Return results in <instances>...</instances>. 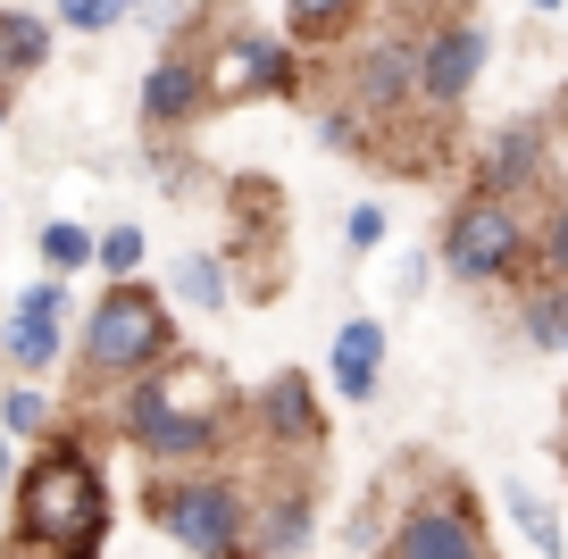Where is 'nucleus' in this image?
I'll return each instance as SVG.
<instances>
[{
  "label": "nucleus",
  "mask_w": 568,
  "mask_h": 559,
  "mask_svg": "<svg viewBox=\"0 0 568 559\" xmlns=\"http://www.w3.org/2000/svg\"><path fill=\"white\" fill-rule=\"evenodd\" d=\"M109 535V485L84 459V443H51L18 476V542L34 559H92Z\"/></svg>",
  "instance_id": "nucleus-1"
},
{
  "label": "nucleus",
  "mask_w": 568,
  "mask_h": 559,
  "mask_svg": "<svg viewBox=\"0 0 568 559\" xmlns=\"http://www.w3.org/2000/svg\"><path fill=\"white\" fill-rule=\"evenodd\" d=\"M151 518L184 542L193 559H251L260 518L243 509V492L226 476H176V485H151Z\"/></svg>",
  "instance_id": "nucleus-2"
},
{
  "label": "nucleus",
  "mask_w": 568,
  "mask_h": 559,
  "mask_svg": "<svg viewBox=\"0 0 568 559\" xmlns=\"http://www.w3.org/2000/svg\"><path fill=\"white\" fill-rule=\"evenodd\" d=\"M527 251H535V234H527V217H518V201L468 193V201H452L435 260H444L460 284H501V276L527 267Z\"/></svg>",
  "instance_id": "nucleus-3"
},
{
  "label": "nucleus",
  "mask_w": 568,
  "mask_h": 559,
  "mask_svg": "<svg viewBox=\"0 0 568 559\" xmlns=\"http://www.w3.org/2000/svg\"><path fill=\"white\" fill-rule=\"evenodd\" d=\"M168 350H176V326H168V309L142 293V284H118V293L84 317V367L92 376H125V385H134Z\"/></svg>",
  "instance_id": "nucleus-4"
},
{
  "label": "nucleus",
  "mask_w": 568,
  "mask_h": 559,
  "mask_svg": "<svg viewBox=\"0 0 568 559\" xmlns=\"http://www.w3.org/2000/svg\"><path fill=\"white\" fill-rule=\"evenodd\" d=\"M385 559H494V551H485V526H477L468 492H426L418 509H402Z\"/></svg>",
  "instance_id": "nucleus-5"
},
{
  "label": "nucleus",
  "mask_w": 568,
  "mask_h": 559,
  "mask_svg": "<svg viewBox=\"0 0 568 559\" xmlns=\"http://www.w3.org/2000/svg\"><path fill=\"white\" fill-rule=\"evenodd\" d=\"M418 68H426V109H460L468 92H477V75H485V26L444 18L418 42Z\"/></svg>",
  "instance_id": "nucleus-6"
},
{
  "label": "nucleus",
  "mask_w": 568,
  "mask_h": 559,
  "mask_svg": "<svg viewBox=\"0 0 568 559\" xmlns=\"http://www.w3.org/2000/svg\"><path fill=\"white\" fill-rule=\"evenodd\" d=\"M59 334H68V284L42 276L34 293H18V309H9V326H0V350H9V367H51L59 359Z\"/></svg>",
  "instance_id": "nucleus-7"
},
{
  "label": "nucleus",
  "mask_w": 568,
  "mask_h": 559,
  "mask_svg": "<svg viewBox=\"0 0 568 559\" xmlns=\"http://www.w3.org/2000/svg\"><path fill=\"white\" fill-rule=\"evenodd\" d=\"M210 68V101H251V92H293V51L267 34H234L217 59H201Z\"/></svg>",
  "instance_id": "nucleus-8"
},
{
  "label": "nucleus",
  "mask_w": 568,
  "mask_h": 559,
  "mask_svg": "<svg viewBox=\"0 0 568 559\" xmlns=\"http://www.w3.org/2000/svg\"><path fill=\"white\" fill-rule=\"evenodd\" d=\"M544 167H551V125H544V118H518V125H501V134H494V151H485V184H477V193L518 201L527 184H544Z\"/></svg>",
  "instance_id": "nucleus-9"
},
{
  "label": "nucleus",
  "mask_w": 568,
  "mask_h": 559,
  "mask_svg": "<svg viewBox=\"0 0 568 559\" xmlns=\"http://www.w3.org/2000/svg\"><path fill=\"white\" fill-rule=\"evenodd\" d=\"M260 435L267 443H293V451L326 443V409H318V393H310L302 367H276V376L260 385Z\"/></svg>",
  "instance_id": "nucleus-10"
},
{
  "label": "nucleus",
  "mask_w": 568,
  "mask_h": 559,
  "mask_svg": "<svg viewBox=\"0 0 568 559\" xmlns=\"http://www.w3.org/2000/svg\"><path fill=\"white\" fill-rule=\"evenodd\" d=\"M426 92V68H418V42H376L368 68H359V118H393V109Z\"/></svg>",
  "instance_id": "nucleus-11"
},
{
  "label": "nucleus",
  "mask_w": 568,
  "mask_h": 559,
  "mask_svg": "<svg viewBox=\"0 0 568 559\" xmlns=\"http://www.w3.org/2000/svg\"><path fill=\"white\" fill-rule=\"evenodd\" d=\"M376 367H385V326H376V317H343L326 385H335L343 402H376Z\"/></svg>",
  "instance_id": "nucleus-12"
},
{
  "label": "nucleus",
  "mask_w": 568,
  "mask_h": 559,
  "mask_svg": "<svg viewBox=\"0 0 568 559\" xmlns=\"http://www.w3.org/2000/svg\"><path fill=\"white\" fill-rule=\"evenodd\" d=\"M201 101H210V68L201 59H160V68L142 75V118L151 125H184Z\"/></svg>",
  "instance_id": "nucleus-13"
},
{
  "label": "nucleus",
  "mask_w": 568,
  "mask_h": 559,
  "mask_svg": "<svg viewBox=\"0 0 568 559\" xmlns=\"http://www.w3.org/2000/svg\"><path fill=\"white\" fill-rule=\"evenodd\" d=\"M142 451H151V459H176V468L210 459V451H217V409H193V402H184V385H176V409L142 435Z\"/></svg>",
  "instance_id": "nucleus-14"
},
{
  "label": "nucleus",
  "mask_w": 568,
  "mask_h": 559,
  "mask_svg": "<svg viewBox=\"0 0 568 559\" xmlns=\"http://www.w3.org/2000/svg\"><path fill=\"white\" fill-rule=\"evenodd\" d=\"M310 518H318V509H310V492L293 485V492H276V501L260 509V535H251V551L260 559H293L310 542Z\"/></svg>",
  "instance_id": "nucleus-15"
},
{
  "label": "nucleus",
  "mask_w": 568,
  "mask_h": 559,
  "mask_svg": "<svg viewBox=\"0 0 568 559\" xmlns=\"http://www.w3.org/2000/svg\"><path fill=\"white\" fill-rule=\"evenodd\" d=\"M42 59H51V26L26 18V9H0V75L18 84V75H34Z\"/></svg>",
  "instance_id": "nucleus-16"
},
{
  "label": "nucleus",
  "mask_w": 568,
  "mask_h": 559,
  "mask_svg": "<svg viewBox=\"0 0 568 559\" xmlns=\"http://www.w3.org/2000/svg\"><path fill=\"white\" fill-rule=\"evenodd\" d=\"M518 326H527V343L535 350H568V284H535L527 293V309H518Z\"/></svg>",
  "instance_id": "nucleus-17"
},
{
  "label": "nucleus",
  "mask_w": 568,
  "mask_h": 559,
  "mask_svg": "<svg viewBox=\"0 0 568 559\" xmlns=\"http://www.w3.org/2000/svg\"><path fill=\"white\" fill-rule=\"evenodd\" d=\"M501 509L518 518V535H527L544 559H560V551H568V542H560V518H551V501H544V492H527V485H501Z\"/></svg>",
  "instance_id": "nucleus-18"
},
{
  "label": "nucleus",
  "mask_w": 568,
  "mask_h": 559,
  "mask_svg": "<svg viewBox=\"0 0 568 559\" xmlns=\"http://www.w3.org/2000/svg\"><path fill=\"white\" fill-rule=\"evenodd\" d=\"M42 267L68 284L75 267H101V243H92L84 226H68V217H51V226H42Z\"/></svg>",
  "instance_id": "nucleus-19"
},
{
  "label": "nucleus",
  "mask_w": 568,
  "mask_h": 559,
  "mask_svg": "<svg viewBox=\"0 0 568 559\" xmlns=\"http://www.w3.org/2000/svg\"><path fill=\"white\" fill-rule=\"evenodd\" d=\"M284 18H293V34H302V42H335L343 26L359 18V0H284Z\"/></svg>",
  "instance_id": "nucleus-20"
},
{
  "label": "nucleus",
  "mask_w": 568,
  "mask_h": 559,
  "mask_svg": "<svg viewBox=\"0 0 568 559\" xmlns=\"http://www.w3.org/2000/svg\"><path fill=\"white\" fill-rule=\"evenodd\" d=\"M176 284H184V301H193V309H217V301H226V267H217V251H193Z\"/></svg>",
  "instance_id": "nucleus-21"
},
{
  "label": "nucleus",
  "mask_w": 568,
  "mask_h": 559,
  "mask_svg": "<svg viewBox=\"0 0 568 559\" xmlns=\"http://www.w3.org/2000/svg\"><path fill=\"white\" fill-rule=\"evenodd\" d=\"M125 9H142V0H59V26L68 34H109Z\"/></svg>",
  "instance_id": "nucleus-22"
},
{
  "label": "nucleus",
  "mask_w": 568,
  "mask_h": 559,
  "mask_svg": "<svg viewBox=\"0 0 568 559\" xmlns=\"http://www.w3.org/2000/svg\"><path fill=\"white\" fill-rule=\"evenodd\" d=\"M535 260H544V276H551V284H568V193L551 201L544 234H535Z\"/></svg>",
  "instance_id": "nucleus-23"
},
{
  "label": "nucleus",
  "mask_w": 568,
  "mask_h": 559,
  "mask_svg": "<svg viewBox=\"0 0 568 559\" xmlns=\"http://www.w3.org/2000/svg\"><path fill=\"white\" fill-rule=\"evenodd\" d=\"M0 426H9V435H42V426H51V402H42L34 385H9L0 393Z\"/></svg>",
  "instance_id": "nucleus-24"
},
{
  "label": "nucleus",
  "mask_w": 568,
  "mask_h": 559,
  "mask_svg": "<svg viewBox=\"0 0 568 559\" xmlns=\"http://www.w3.org/2000/svg\"><path fill=\"white\" fill-rule=\"evenodd\" d=\"M101 267L118 284H134V267H142V226H109L101 234Z\"/></svg>",
  "instance_id": "nucleus-25"
},
{
  "label": "nucleus",
  "mask_w": 568,
  "mask_h": 559,
  "mask_svg": "<svg viewBox=\"0 0 568 559\" xmlns=\"http://www.w3.org/2000/svg\"><path fill=\"white\" fill-rule=\"evenodd\" d=\"M343 234H352V251H376V243H385V210H352Z\"/></svg>",
  "instance_id": "nucleus-26"
},
{
  "label": "nucleus",
  "mask_w": 568,
  "mask_h": 559,
  "mask_svg": "<svg viewBox=\"0 0 568 559\" xmlns=\"http://www.w3.org/2000/svg\"><path fill=\"white\" fill-rule=\"evenodd\" d=\"M527 9H535V18H551V9H560V0H527Z\"/></svg>",
  "instance_id": "nucleus-27"
},
{
  "label": "nucleus",
  "mask_w": 568,
  "mask_h": 559,
  "mask_svg": "<svg viewBox=\"0 0 568 559\" xmlns=\"http://www.w3.org/2000/svg\"><path fill=\"white\" fill-rule=\"evenodd\" d=\"M0 476H9V443H0Z\"/></svg>",
  "instance_id": "nucleus-28"
},
{
  "label": "nucleus",
  "mask_w": 568,
  "mask_h": 559,
  "mask_svg": "<svg viewBox=\"0 0 568 559\" xmlns=\"http://www.w3.org/2000/svg\"><path fill=\"white\" fill-rule=\"evenodd\" d=\"M0 125H9V101H0Z\"/></svg>",
  "instance_id": "nucleus-29"
},
{
  "label": "nucleus",
  "mask_w": 568,
  "mask_h": 559,
  "mask_svg": "<svg viewBox=\"0 0 568 559\" xmlns=\"http://www.w3.org/2000/svg\"><path fill=\"white\" fill-rule=\"evenodd\" d=\"M0 526H9V509H0Z\"/></svg>",
  "instance_id": "nucleus-30"
}]
</instances>
